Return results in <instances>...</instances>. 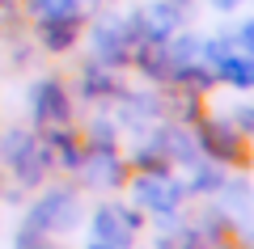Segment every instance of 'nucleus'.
Segmentation results:
<instances>
[{
    "label": "nucleus",
    "mask_w": 254,
    "mask_h": 249,
    "mask_svg": "<svg viewBox=\"0 0 254 249\" xmlns=\"http://www.w3.org/2000/svg\"><path fill=\"white\" fill-rule=\"evenodd\" d=\"M51 169H55V160H51V148H47L43 135H34V140H30L26 148L9 160V173H13V182H17V186H38Z\"/></svg>",
    "instance_id": "nucleus-8"
},
{
    "label": "nucleus",
    "mask_w": 254,
    "mask_h": 249,
    "mask_svg": "<svg viewBox=\"0 0 254 249\" xmlns=\"http://www.w3.org/2000/svg\"><path fill=\"white\" fill-rule=\"evenodd\" d=\"M233 123L242 127L246 135H254V106H242V110H237V118H233Z\"/></svg>",
    "instance_id": "nucleus-21"
},
{
    "label": "nucleus",
    "mask_w": 254,
    "mask_h": 249,
    "mask_svg": "<svg viewBox=\"0 0 254 249\" xmlns=\"http://www.w3.org/2000/svg\"><path fill=\"white\" fill-rule=\"evenodd\" d=\"M30 140H34V131H26V127H4V131H0V165L9 169V160L17 156Z\"/></svg>",
    "instance_id": "nucleus-17"
},
{
    "label": "nucleus",
    "mask_w": 254,
    "mask_h": 249,
    "mask_svg": "<svg viewBox=\"0 0 254 249\" xmlns=\"http://www.w3.org/2000/svg\"><path fill=\"white\" fill-rule=\"evenodd\" d=\"M89 237L98 245H110V249H131L140 237V211H131L127 203H98L89 215Z\"/></svg>",
    "instance_id": "nucleus-5"
},
{
    "label": "nucleus",
    "mask_w": 254,
    "mask_h": 249,
    "mask_svg": "<svg viewBox=\"0 0 254 249\" xmlns=\"http://www.w3.org/2000/svg\"><path fill=\"white\" fill-rule=\"evenodd\" d=\"M165 118V101L157 93H119V123L136 127V131H153Z\"/></svg>",
    "instance_id": "nucleus-10"
},
{
    "label": "nucleus",
    "mask_w": 254,
    "mask_h": 249,
    "mask_svg": "<svg viewBox=\"0 0 254 249\" xmlns=\"http://www.w3.org/2000/svg\"><path fill=\"white\" fill-rule=\"evenodd\" d=\"M13 249H60L51 241V232H38V228H30V224H21L17 232H13Z\"/></svg>",
    "instance_id": "nucleus-18"
},
{
    "label": "nucleus",
    "mask_w": 254,
    "mask_h": 249,
    "mask_svg": "<svg viewBox=\"0 0 254 249\" xmlns=\"http://www.w3.org/2000/svg\"><path fill=\"white\" fill-rule=\"evenodd\" d=\"M127 13H131V26H136L140 43H165V38H174L182 30V17H187L182 9H174L170 0H148V4L127 9Z\"/></svg>",
    "instance_id": "nucleus-7"
},
{
    "label": "nucleus",
    "mask_w": 254,
    "mask_h": 249,
    "mask_svg": "<svg viewBox=\"0 0 254 249\" xmlns=\"http://www.w3.org/2000/svg\"><path fill=\"white\" fill-rule=\"evenodd\" d=\"M140 34L131 26V13H102L89 30V51L98 63H110V68H123L131 63V55L140 51Z\"/></svg>",
    "instance_id": "nucleus-1"
},
{
    "label": "nucleus",
    "mask_w": 254,
    "mask_h": 249,
    "mask_svg": "<svg viewBox=\"0 0 254 249\" xmlns=\"http://www.w3.org/2000/svg\"><path fill=\"white\" fill-rule=\"evenodd\" d=\"M203 249H237V245H203Z\"/></svg>",
    "instance_id": "nucleus-23"
},
{
    "label": "nucleus",
    "mask_w": 254,
    "mask_h": 249,
    "mask_svg": "<svg viewBox=\"0 0 254 249\" xmlns=\"http://www.w3.org/2000/svg\"><path fill=\"white\" fill-rule=\"evenodd\" d=\"M76 220H81V199H76V190H68V186L43 190V195L30 203V211H26L30 228L51 232V237H55V232H72Z\"/></svg>",
    "instance_id": "nucleus-2"
},
{
    "label": "nucleus",
    "mask_w": 254,
    "mask_h": 249,
    "mask_svg": "<svg viewBox=\"0 0 254 249\" xmlns=\"http://www.w3.org/2000/svg\"><path fill=\"white\" fill-rule=\"evenodd\" d=\"M89 9V0H30V13L38 17H81Z\"/></svg>",
    "instance_id": "nucleus-16"
},
{
    "label": "nucleus",
    "mask_w": 254,
    "mask_h": 249,
    "mask_svg": "<svg viewBox=\"0 0 254 249\" xmlns=\"http://www.w3.org/2000/svg\"><path fill=\"white\" fill-rule=\"evenodd\" d=\"M30 114H34V123L43 127V131L72 123V93L64 89V80L43 76V80L30 85Z\"/></svg>",
    "instance_id": "nucleus-6"
},
{
    "label": "nucleus",
    "mask_w": 254,
    "mask_h": 249,
    "mask_svg": "<svg viewBox=\"0 0 254 249\" xmlns=\"http://www.w3.org/2000/svg\"><path fill=\"white\" fill-rule=\"evenodd\" d=\"M190 169V178L182 182V186H187V195H216L220 186H225V173L216 169V160H195V165H187Z\"/></svg>",
    "instance_id": "nucleus-15"
},
{
    "label": "nucleus",
    "mask_w": 254,
    "mask_h": 249,
    "mask_svg": "<svg viewBox=\"0 0 254 249\" xmlns=\"http://www.w3.org/2000/svg\"><path fill=\"white\" fill-rule=\"evenodd\" d=\"M229 43H233V51H242V55H254V17L237 21V30L229 34Z\"/></svg>",
    "instance_id": "nucleus-20"
},
{
    "label": "nucleus",
    "mask_w": 254,
    "mask_h": 249,
    "mask_svg": "<svg viewBox=\"0 0 254 249\" xmlns=\"http://www.w3.org/2000/svg\"><path fill=\"white\" fill-rule=\"evenodd\" d=\"M212 9H220V13H229V9H237V4H242V0H208Z\"/></svg>",
    "instance_id": "nucleus-22"
},
{
    "label": "nucleus",
    "mask_w": 254,
    "mask_h": 249,
    "mask_svg": "<svg viewBox=\"0 0 254 249\" xmlns=\"http://www.w3.org/2000/svg\"><path fill=\"white\" fill-rule=\"evenodd\" d=\"M34 38H38V47L51 51V55L72 51L76 38H81V17H38L34 21Z\"/></svg>",
    "instance_id": "nucleus-12"
},
{
    "label": "nucleus",
    "mask_w": 254,
    "mask_h": 249,
    "mask_svg": "<svg viewBox=\"0 0 254 249\" xmlns=\"http://www.w3.org/2000/svg\"><path fill=\"white\" fill-rule=\"evenodd\" d=\"M76 93H81L85 101H119L123 80H119V72L110 68V63L89 59V63L81 68V76H76Z\"/></svg>",
    "instance_id": "nucleus-11"
},
{
    "label": "nucleus",
    "mask_w": 254,
    "mask_h": 249,
    "mask_svg": "<svg viewBox=\"0 0 254 249\" xmlns=\"http://www.w3.org/2000/svg\"><path fill=\"white\" fill-rule=\"evenodd\" d=\"M131 199H136L140 211H153V215H161V220H170V215H178L182 199H187V186H182L170 169L136 173V178H131Z\"/></svg>",
    "instance_id": "nucleus-4"
},
{
    "label": "nucleus",
    "mask_w": 254,
    "mask_h": 249,
    "mask_svg": "<svg viewBox=\"0 0 254 249\" xmlns=\"http://www.w3.org/2000/svg\"><path fill=\"white\" fill-rule=\"evenodd\" d=\"M195 144L216 165H246V131L233 118H199L195 123Z\"/></svg>",
    "instance_id": "nucleus-3"
},
{
    "label": "nucleus",
    "mask_w": 254,
    "mask_h": 249,
    "mask_svg": "<svg viewBox=\"0 0 254 249\" xmlns=\"http://www.w3.org/2000/svg\"><path fill=\"white\" fill-rule=\"evenodd\" d=\"M43 140H47V148H51V160H55V169H64V173L81 169V160H85V148L76 144V135L68 131V127H51V131H43Z\"/></svg>",
    "instance_id": "nucleus-13"
},
{
    "label": "nucleus",
    "mask_w": 254,
    "mask_h": 249,
    "mask_svg": "<svg viewBox=\"0 0 254 249\" xmlns=\"http://www.w3.org/2000/svg\"><path fill=\"white\" fill-rule=\"evenodd\" d=\"M212 72H216V80H225V85H233V89H254V55L229 51Z\"/></svg>",
    "instance_id": "nucleus-14"
},
{
    "label": "nucleus",
    "mask_w": 254,
    "mask_h": 249,
    "mask_svg": "<svg viewBox=\"0 0 254 249\" xmlns=\"http://www.w3.org/2000/svg\"><path fill=\"white\" fill-rule=\"evenodd\" d=\"M115 123H110V118H93V123H89V140H85V144H89V152H102V148H115Z\"/></svg>",
    "instance_id": "nucleus-19"
},
{
    "label": "nucleus",
    "mask_w": 254,
    "mask_h": 249,
    "mask_svg": "<svg viewBox=\"0 0 254 249\" xmlns=\"http://www.w3.org/2000/svg\"><path fill=\"white\" fill-rule=\"evenodd\" d=\"M85 178V186H98V190H115L127 182V165L119 160L115 148H102V152H85L81 169H76Z\"/></svg>",
    "instance_id": "nucleus-9"
},
{
    "label": "nucleus",
    "mask_w": 254,
    "mask_h": 249,
    "mask_svg": "<svg viewBox=\"0 0 254 249\" xmlns=\"http://www.w3.org/2000/svg\"><path fill=\"white\" fill-rule=\"evenodd\" d=\"M89 249H110V245H98V241H89Z\"/></svg>",
    "instance_id": "nucleus-24"
},
{
    "label": "nucleus",
    "mask_w": 254,
    "mask_h": 249,
    "mask_svg": "<svg viewBox=\"0 0 254 249\" xmlns=\"http://www.w3.org/2000/svg\"><path fill=\"white\" fill-rule=\"evenodd\" d=\"M0 4H4V0H0Z\"/></svg>",
    "instance_id": "nucleus-25"
}]
</instances>
